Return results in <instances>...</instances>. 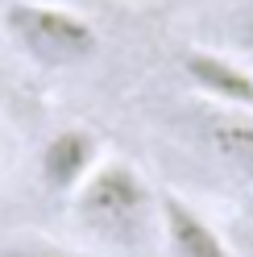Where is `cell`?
<instances>
[{
    "mask_svg": "<svg viewBox=\"0 0 253 257\" xmlns=\"http://www.w3.org/2000/svg\"><path fill=\"white\" fill-rule=\"evenodd\" d=\"M0 34L38 71H75L100 50V29L87 13L54 0H9L0 9Z\"/></svg>",
    "mask_w": 253,
    "mask_h": 257,
    "instance_id": "cell-2",
    "label": "cell"
},
{
    "mask_svg": "<svg viewBox=\"0 0 253 257\" xmlns=\"http://www.w3.org/2000/svg\"><path fill=\"white\" fill-rule=\"evenodd\" d=\"M0 162H5V150H0Z\"/></svg>",
    "mask_w": 253,
    "mask_h": 257,
    "instance_id": "cell-10",
    "label": "cell"
},
{
    "mask_svg": "<svg viewBox=\"0 0 253 257\" xmlns=\"http://www.w3.org/2000/svg\"><path fill=\"white\" fill-rule=\"evenodd\" d=\"M0 95H5V91H0Z\"/></svg>",
    "mask_w": 253,
    "mask_h": 257,
    "instance_id": "cell-11",
    "label": "cell"
},
{
    "mask_svg": "<svg viewBox=\"0 0 253 257\" xmlns=\"http://www.w3.org/2000/svg\"><path fill=\"white\" fill-rule=\"evenodd\" d=\"M104 162V146L87 124H62L38 150V183L50 195H75L83 179Z\"/></svg>",
    "mask_w": 253,
    "mask_h": 257,
    "instance_id": "cell-5",
    "label": "cell"
},
{
    "mask_svg": "<svg viewBox=\"0 0 253 257\" xmlns=\"http://www.w3.org/2000/svg\"><path fill=\"white\" fill-rule=\"evenodd\" d=\"M0 257H96V253L38 236V232H13V236H0Z\"/></svg>",
    "mask_w": 253,
    "mask_h": 257,
    "instance_id": "cell-8",
    "label": "cell"
},
{
    "mask_svg": "<svg viewBox=\"0 0 253 257\" xmlns=\"http://www.w3.org/2000/svg\"><path fill=\"white\" fill-rule=\"evenodd\" d=\"M54 5H71V9H91V5H104V0H54Z\"/></svg>",
    "mask_w": 253,
    "mask_h": 257,
    "instance_id": "cell-9",
    "label": "cell"
},
{
    "mask_svg": "<svg viewBox=\"0 0 253 257\" xmlns=\"http://www.w3.org/2000/svg\"><path fill=\"white\" fill-rule=\"evenodd\" d=\"M216 46L253 67V0H236L216 21Z\"/></svg>",
    "mask_w": 253,
    "mask_h": 257,
    "instance_id": "cell-7",
    "label": "cell"
},
{
    "mask_svg": "<svg viewBox=\"0 0 253 257\" xmlns=\"http://www.w3.org/2000/svg\"><path fill=\"white\" fill-rule=\"evenodd\" d=\"M195 137L228 174L253 183V112L203 104L195 116Z\"/></svg>",
    "mask_w": 253,
    "mask_h": 257,
    "instance_id": "cell-6",
    "label": "cell"
},
{
    "mask_svg": "<svg viewBox=\"0 0 253 257\" xmlns=\"http://www.w3.org/2000/svg\"><path fill=\"white\" fill-rule=\"evenodd\" d=\"M183 79L203 104L253 112V67L220 46H191L183 50Z\"/></svg>",
    "mask_w": 253,
    "mask_h": 257,
    "instance_id": "cell-3",
    "label": "cell"
},
{
    "mask_svg": "<svg viewBox=\"0 0 253 257\" xmlns=\"http://www.w3.org/2000/svg\"><path fill=\"white\" fill-rule=\"evenodd\" d=\"M71 216L96 245L141 253L158 240V191L129 158H104L71 195Z\"/></svg>",
    "mask_w": 253,
    "mask_h": 257,
    "instance_id": "cell-1",
    "label": "cell"
},
{
    "mask_svg": "<svg viewBox=\"0 0 253 257\" xmlns=\"http://www.w3.org/2000/svg\"><path fill=\"white\" fill-rule=\"evenodd\" d=\"M158 245L166 257H245L191 199L158 191Z\"/></svg>",
    "mask_w": 253,
    "mask_h": 257,
    "instance_id": "cell-4",
    "label": "cell"
}]
</instances>
